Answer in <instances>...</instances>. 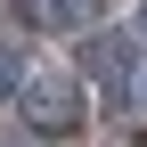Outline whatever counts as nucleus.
Segmentation results:
<instances>
[{"label":"nucleus","instance_id":"1","mask_svg":"<svg viewBox=\"0 0 147 147\" xmlns=\"http://www.w3.org/2000/svg\"><path fill=\"white\" fill-rule=\"evenodd\" d=\"M16 106H25V123L41 139H74L82 131V82H74L65 65H33L25 82H16Z\"/></svg>","mask_w":147,"mask_h":147},{"label":"nucleus","instance_id":"2","mask_svg":"<svg viewBox=\"0 0 147 147\" xmlns=\"http://www.w3.org/2000/svg\"><path fill=\"white\" fill-rule=\"evenodd\" d=\"M98 8H106V0H16V16L41 25V33H82Z\"/></svg>","mask_w":147,"mask_h":147},{"label":"nucleus","instance_id":"3","mask_svg":"<svg viewBox=\"0 0 147 147\" xmlns=\"http://www.w3.org/2000/svg\"><path fill=\"white\" fill-rule=\"evenodd\" d=\"M82 65H90V74L123 98V65H131V49H123V41H90V57H82Z\"/></svg>","mask_w":147,"mask_h":147},{"label":"nucleus","instance_id":"4","mask_svg":"<svg viewBox=\"0 0 147 147\" xmlns=\"http://www.w3.org/2000/svg\"><path fill=\"white\" fill-rule=\"evenodd\" d=\"M16 74H25V65H16V49L0 41V98H8V90H16Z\"/></svg>","mask_w":147,"mask_h":147},{"label":"nucleus","instance_id":"5","mask_svg":"<svg viewBox=\"0 0 147 147\" xmlns=\"http://www.w3.org/2000/svg\"><path fill=\"white\" fill-rule=\"evenodd\" d=\"M139 25H147V16H139Z\"/></svg>","mask_w":147,"mask_h":147}]
</instances>
